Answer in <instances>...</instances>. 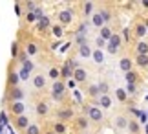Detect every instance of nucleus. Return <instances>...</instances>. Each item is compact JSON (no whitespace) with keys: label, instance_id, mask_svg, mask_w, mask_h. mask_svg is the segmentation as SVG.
<instances>
[{"label":"nucleus","instance_id":"obj_23","mask_svg":"<svg viewBox=\"0 0 148 134\" xmlns=\"http://www.w3.org/2000/svg\"><path fill=\"white\" fill-rule=\"evenodd\" d=\"M135 65L139 68H148V55H137L135 57Z\"/></svg>","mask_w":148,"mask_h":134},{"label":"nucleus","instance_id":"obj_50","mask_svg":"<svg viewBox=\"0 0 148 134\" xmlns=\"http://www.w3.org/2000/svg\"><path fill=\"white\" fill-rule=\"evenodd\" d=\"M82 134H90V132H82Z\"/></svg>","mask_w":148,"mask_h":134},{"label":"nucleus","instance_id":"obj_40","mask_svg":"<svg viewBox=\"0 0 148 134\" xmlns=\"http://www.w3.org/2000/svg\"><path fill=\"white\" fill-rule=\"evenodd\" d=\"M22 68H24V70H27V72H31V70L35 68V66H33V62H31L29 59H27V61H24V62H22Z\"/></svg>","mask_w":148,"mask_h":134},{"label":"nucleus","instance_id":"obj_44","mask_svg":"<svg viewBox=\"0 0 148 134\" xmlns=\"http://www.w3.org/2000/svg\"><path fill=\"white\" fill-rule=\"evenodd\" d=\"M27 20H29V22L37 20V17H35V13H33V11H29V15H27Z\"/></svg>","mask_w":148,"mask_h":134},{"label":"nucleus","instance_id":"obj_28","mask_svg":"<svg viewBox=\"0 0 148 134\" xmlns=\"http://www.w3.org/2000/svg\"><path fill=\"white\" fill-rule=\"evenodd\" d=\"M115 125H117V129H126V125H128V119L124 118V116H117L115 118Z\"/></svg>","mask_w":148,"mask_h":134},{"label":"nucleus","instance_id":"obj_2","mask_svg":"<svg viewBox=\"0 0 148 134\" xmlns=\"http://www.w3.org/2000/svg\"><path fill=\"white\" fill-rule=\"evenodd\" d=\"M86 114H88V119L95 121V123H102V119H104V114H102V110L99 107H88Z\"/></svg>","mask_w":148,"mask_h":134},{"label":"nucleus","instance_id":"obj_18","mask_svg":"<svg viewBox=\"0 0 148 134\" xmlns=\"http://www.w3.org/2000/svg\"><path fill=\"white\" fill-rule=\"evenodd\" d=\"M112 35H113L112 28H108V26H102V28H101V35H99V37H101L102 40H106V42H108V40L112 39Z\"/></svg>","mask_w":148,"mask_h":134},{"label":"nucleus","instance_id":"obj_39","mask_svg":"<svg viewBox=\"0 0 148 134\" xmlns=\"http://www.w3.org/2000/svg\"><path fill=\"white\" fill-rule=\"evenodd\" d=\"M135 92H137V85H126V94L134 96Z\"/></svg>","mask_w":148,"mask_h":134},{"label":"nucleus","instance_id":"obj_17","mask_svg":"<svg viewBox=\"0 0 148 134\" xmlns=\"http://www.w3.org/2000/svg\"><path fill=\"white\" fill-rule=\"evenodd\" d=\"M135 51H137V55H148V42L139 40V42L135 44Z\"/></svg>","mask_w":148,"mask_h":134},{"label":"nucleus","instance_id":"obj_20","mask_svg":"<svg viewBox=\"0 0 148 134\" xmlns=\"http://www.w3.org/2000/svg\"><path fill=\"white\" fill-rule=\"evenodd\" d=\"M92 48H90L88 44H84V46H81V48H79V55L82 57V59H90V57H92Z\"/></svg>","mask_w":148,"mask_h":134},{"label":"nucleus","instance_id":"obj_35","mask_svg":"<svg viewBox=\"0 0 148 134\" xmlns=\"http://www.w3.org/2000/svg\"><path fill=\"white\" fill-rule=\"evenodd\" d=\"M26 134H40V129H38V125H31L26 129Z\"/></svg>","mask_w":148,"mask_h":134},{"label":"nucleus","instance_id":"obj_11","mask_svg":"<svg viewBox=\"0 0 148 134\" xmlns=\"http://www.w3.org/2000/svg\"><path fill=\"white\" fill-rule=\"evenodd\" d=\"M92 26L99 28V30H101L102 26H106V24H104V20H102V17H101V13H99V11H95V13L92 15Z\"/></svg>","mask_w":148,"mask_h":134},{"label":"nucleus","instance_id":"obj_25","mask_svg":"<svg viewBox=\"0 0 148 134\" xmlns=\"http://www.w3.org/2000/svg\"><path fill=\"white\" fill-rule=\"evenodd\" d=\"M88 96H90V97H95V99H99V96H101L99 86H97V85H90V86H88Z\"/></svg>","mask_w":148,"mask_h":134},{"label":"nucleus","instance_id":"obj_48","mask_svg":"<svg viewBox=\"0 0 148 134\" xmlns=\"http://www.w3.org/2000/svg\"><path fill=\"white\" fill-rule=\"evenodd\" d=\"M145 131H146V134H148V125H146V127H145Z\"/></svg>","mask_w":148,"mask_h":134},{"label":"nucleus","instance_id":"obj_9","mask_svg":"<svg viewBox=\"0 0 148 134\" xmlns=\"http://www.w3.org/2000/svg\"><path fill=\"white\" fill-rule=\"evenodd\" d=\"M57 116H59V119H60V123H62V121H68V119L73 118V110L71 108H60L59 112H57Z\"/></svg>","mask_w":148,"mask_h":134},{"label":"nucleus","instance_id":"obj_29","mask_svg":"<svg viewBox=\"0 0 148 134\" xmlns=\"http://www.w3.org/2000/svg\"><path fill=\"white\" fill-rule=\"evenodd\" d=\"M92 59L97 62V65H101V62L104 61V55H102L101 50H93V51H92Z\"/></svg>","mask_w":148,"mask_h":134},{"label":"nucleus","instance_id":"obj_32","mask_svg":"<svg viewBox=\"0 0 148 134\" xmlns=\"http://www.w3.org/2000/svg\"><path fill=\"white\" fill-rule=\"evenodd\" d=\"M97 86H99V92H101V96H108V90H110V85H108L106 81H102V83H99Z\"/></svg>","mask_w":148,"mask_h":134},{"label":"nucleus","instance_id":"obj_19","mask_svg":"<svg viewBox=\"0 0 148 134\" xmlns=\"http://www.w3.org/2000/svg\"><path fill=\"white\" fill-rule=\"evenodd\" d=\"M126 129L130 134H137L141 131V125L137 123V121H134V119H128V125H126Z\"/></svg>","mask_w":148,"mask_h":134},{"label":"nucleus","instance_id":"obj_37","mask_svg":"<svg viewBox=\"0 0 148 134\" xmlns=\"http://www.w3.org/2000/svg\"><path fill=\"white\" fill-rule=\"evenodd\" d=\"M18 77H20V81H27V79H29V72L24 70V68H20L18 70Z\"/></svg>","mask_w":148,"mask_h":134},{"label":"nucleus","instance_id":"obj_6","mask_svg":"<svg viewBox=\"0 0 148 134\" xmlns=\"http://www.w3.org/2000/svg\"><path fill=\"white\" fill-rule=\"evenodd\" d=\"M86 77H88V74H86V70H84V68L73 70V81H75V83H84Z\"/></svg>","mask_w":148,"mask_h":134},{"label":"nucleus","instance_id":"obj_12","mask_svg":"<svg viewBox=\"0 0 148 134\" xmlns=\"http://www.w3.org/2000/svg\"><path fill=\"white\" fill-rule=\"evenodd\" d=\"M66 85L62 81H53V86H51V94H64Z\"/></svg>","mask_w":148,"mask_h":134},{"label":"nucleus","instance_id":"obj_42","mask_svg":"<svg viewBox=\"0 0 148 134\" xmlns=\"http://www.w3.org/2000/svg\"><path fill=\"white\" fill-rule=\"evenodd\" d=\"M95 42H97V50H102V48H106V40H102L101 37H97V40H95Z\"/></svg>","mask_w":148,"mask_h":134},{"label":"nucleus","instance_id":"obj_21","mask_svg":"<svg viewBox=\"0 0 148 134\" xmlns=\"http://www.w3.org/2000/svg\"><path fill=\"white\" fill-rule=\"evenodd\" d=\"M124 79H126V85H137V79H139V75L134 72H128V74H124Z\"/></svg>","mask_w":148,"mask_h":134},{"label":"nucleus","instance_id":"obj_26","mask_svg":"<svg viewBox=\"0 0 148 134\" xmlns=\"http://www.w3.org/2000/svg\"><path fill=\"white\" fill-rule=\"evenodd\" d=\"M60 75H62L64 79H68V77H73V70L70 68V65H68V62H66V65L60 68Z\"/></svg>","mask_w":148,"mask_h":134},{"label":"nucleus","instance_id":"obj_43","mask_svg":"<svg viewBox=\"0 0 148 134\" xmlns=\"http://www.w3.org/2000/svg\"><path fill=\"white\" fill-rule=\"evenodd\" d=\"M51 97H53L55 101H60L62 97H64V94H51Z\"/></svg>","mask_w":148,"mask_h":134},{"label":"nucleus","instance_id":"obj_22","mask_svg":"<svg viewBox=\"0 0 148 134\" xmlns=\"http://www.w3.org/2000/svg\"><path fill=\"white\" fill-rule=\"evenodd\" d=\"M48 110H49V107H48L46 101H38V103H37V114H38V116H46Z\"/></svg>","mask_w":148,"mask_h":134},{"label":"nucleus","instance_id":"obj_30","mask_svg":"<svg viewBox=\"0 0 148 134\" xmlns=\"http://www.w3.org/2000/svg\"><path fill=\"white\" fill-rule=\"evenodd\" d=\"M115 96H117V99L121 101V103H124V101L128 99V94H126V90H124V88H117L115 90Z\"/></svg>","mask_w":148,"mask_h":134},{"label":"nucleus","instance_id":"obj_47","mask_svg":"<svg viewBox=\"0 0 148 134\" xmlns=\"http://www.w3.org/2000/svg\"><path fill=\"white\" fill-rule=\"evenodd\" d=\"M15 11H16V15H22V13H20V6H18V4L15 6Z\"/></svg>","mask_w":148,"mask_h":134},{"label":"nucleus","instance_id":"obj_45","mask_svg":"<svg viewBox=\"0 0 148 134\" xmlns=\"http://www.w3.org/2000/svg\"><path fill=\"white\" fill-rule=\"evenodd\" d=\"M26 8H27V9H31V11H35V2H27V4H26Z\"/></svg>","mask_w":148,"mask_h":134},{"label":"nucleus","instance_id":"obj_38","mask_svg":"<svg viewBox=\"0 0 148 134\" xmlns=\"http://www.w3.org/2000/svg\"><path fill=\"white\" fill-rule=\"evenodd\" d=\"M35 53H37V44L29 42L27 44V55H35Z\"/></svg>","mask_w":148,"mask_h":134},{"label":"nucleus","instance_id":"obj_27","mask_svg":"<svg viewBox=\"0 0 148 134\" xmlns=\"http://www.w3.org/2000/svg\"><path fill=\"white\" fill-rule=\"evenodd\" d=\"M48 28H49V19L44 15V17H40V19H38V30L44 31V30H48Z\"/></svg>","mask_w":148,"mask_h":134},{"label":"nucleus","instance_id":"obj_24","mask_svg":"<svg viewBox=\"0 0 148 134\" xmlns=\"http://www.w3.org/2000/svg\"><path fill=\"white\" fill-rule=\"evenodd\" d=\"M88 125H90V119H88V116L84 118V116H81V118H77V127L81 131H86L88 129Z\"/></svg>","mask_w":148,"mask_h":134},{"label":"nucleus","instance_id":"obj_33","mask_svg":"<svg viewBox=\"0 0 148 134\" xmlns=\"http://www.w3.org/2000/svg\"><path fill=\"white\" fill-rule=\"evenodd\" d=\"M53 132H55V134H64V132H66V125L60 123V121H59V123H55V125H53Z\"/></svg>","mask_w":148,"mask_h":134},{"label":"nucleus","instance_id":"obj_7","mask_svg":"<svg viewBox=\"0 0 148 134\" xmlns=\"http://www.w3.org/2000/svg\"><path fill=\"white\" fill-rule=\"evenodd\" d=\"M24 110H26V107H24V103H22V101L11 103V112H13L16 118H18V116H24Z\"/></svg>","mask_w":148,"mask_h":134},{"label":"nucleus","instance_id":"obj_3","mask_svg":"<svg viewBox=\"0 0 148 134\" xmlns=\"http://www.w3.org/2000/svg\"><path fill=\"white\" fill-rule=\"evenodd\" d=\"M22 97H24V90L20 88V86H13V88H9V99L11 101H22Z\"/></svg>","mask_w":148,"mask_h":134},{"label":"nucleus","instance_id":"obj_10","mask_svg":"<svg viewBox=\"0 0 148 134\" xmlns=\"http://www.w3.org/2000/svg\"><path fill=\"white\" fill-rule=\"evenodd\" d=\"M95 13V4L93 2H84L82 4V15L84 17H92Z\"/></svg>","mask_w":148,"mask_h":134},{"label":"nucleus","instance_id":"obj_1","mask_svg":"<svg viewBox=\"0 0 148 134\" xmlns=\"http://www.w3.org/2000/svg\"><path fill=\"white\" fill-rule=\"evenodd\" d=\"M121 46H123V37L119 33H113L112 39L108 40V44H106V50L110 51V53H117Z\"/></svg>","mask_w":148,"mask_h":134},{"label":"nucleus","instance_id":"obj_15","mask_svg":"<svg viewBox=\"0 0 148 134\" xmlns=\"http://www.w3.org/2000/svg\"><path fill=\"white\" fill-rule=\"evenodd\" d=\"M18 81H20V77H18V72H9V75H8V85L13 88V86H18Z\"/></svg>","mask_w":148,"mask_h":134},{"label":"nucleus","instance_id":"obj_41","mask_svg":"<svg viewBox=\"0 0 148 134\" xmlns=\"http://www.w3.org/2000/svg\"><path fill=\"white\" fill-rule=\"evenodd\" d=\"M77 44H79V48H81V46H84V44H88V42H86V37L77 33Z\"/></svg>","mask_w":148,"mask_h":134},{"label":"nucleus","instance_id":"obj_5","mask_svg":"<svg viewBox=\"0 0 148 134\" xmlns=\"http://www.w3.org/2000/svg\"><path fill=\"white\" fill-rule=\"evenodd\" d=\"M119 68H121V72H124V74L132 72V68H134V61H132V59H128V57H123V59L119 61Z\"/></svg>","mask_w":148,"mask_h":134},{"label":"nucleus","instance_id":"obj_34","mask_svg":"<svg viewBox=\"0 0 148 134\" xmlns=\"http://www.w3.org/2000/svg\"><path fill=\"white\" fill-rule=\"evenodd\" d=\"M49 77L53 79V81H59V77H60V70H59V68H51V70H49Z\"/></svg>","mask_w":148,"mask_h":134},{"label":"nucleus","instance_id":"obj_8","mask_svg":"<svg viewBox=\"0 0 148 134\" xmlns=\"http://www.w3.org/2000/svg\"><path fill=\"white\" fill-rule=\"evenodd\" d=\"M97 107H99L101 110H102V108H110V107H112V97H110V94H108V96H99Z\"/></svg>","mask_w":148,"mask_h":134},{"label":"nucleus","instance_id":"obj_13","mask_svg":"<svg viewBox=\"0 0 148 134\" xmlns=\"http://www.w3.org/2000/svg\"><path fill=\"white\" fill-rule=\"evenodd\" d=\"M33 86H35V88H38V90H42L44 86H46V77H44V75H35V77H33Z\"/></svg>","mask_w":148,"mask_h":134},{"label":"nucleus","instance_id":"obj_4","mask_svg":"<svg viewBox=\"0 0 148 134\" xmlns=\"http://www.w3.org/2000/svg\"><path fill=\"white\" fill-rule=\"evenodd\" d=\"M59 20H60V24L62 26H68L70 22L73 20V13H71V9H62L60 13H59Z\"/></svg>","mask_w":148,"mask_h":134},{"label":"nucleus","instance_id":"obj_36","mask_svg":"<svg viewBox=\"0 0 148 134\" xmlns=\"http://www.w3.org/2000/svg\"><path fill=\"white\" fill-rule=\"evenodd\" d=\"M51 31H53V35H55L57 39H60V37H62V33H64L62 26H53V28H51Z\"/></svg>","mask_w":148,"mask_h":134},{"label":"nucleus","instance_id":"obj_49","mask_svg":"<svg viewBox=\"0 0 148 134\" xmlns=\"http://www.w3.org/2000/svg\"><path fill=\"white\" fill-rule=\"evenodd\" d=\"M46 134H55V132H53V131H49V132H46Z\"/></svg>","mask_w":148,"mask_h":134},{"label":"nucleus","instance_id":"obj_16","mask_svg":"<svg viewBox=\"0 0 148 134\" xmlns=\"http://www.w3.org/2000/svg\"><path fill=\"white\" fill-rule=\"evenodd\" d=\"M146 33H148V26L143 24V22H139V24L135 26V35H137V39H143Z\"/></svg>","mask_w":148,"mask_h":134},{"label":"nucleus","instance_id":"obj_31","mask_svg":"<svg viewBox=\"0 0 148 134\" xmlns=\"http://www.w3.org/2000/svg\"><path fill=\"white\" fill-rule=\"evenodd\" d=\"M99 13H101V17H102V20H104V24H108V22L112 20V11H110V9H101Z\"/></svg>","mask_w":148,"mask_h":134},{"label":"nucleus","instance_id":"obj_51","mask_svg":"<svg viewBox=\"0 0 148 134\" xmlns=\"http://www.w3.org/2000/svg\"><path fill=\"white\" fill-rule=\"evenodd\" d=\"M146 26H148V24H146ZM146 35H148V33H146Z\"/></svg>","mask_w":148,"mask_h":134},{"label":"nucleus","instance_id":"obj_46","mask_svg":"<svg viewBox=\"0 0 148 134\" xmlns=\"http://www.w3.org/2000/svg\"><path fill=\"white\" fill-rule=\"evenodd\" d=\"M18 61H20V62H24V61H27V53H20V57H18Z\"/></svg>","mask_w":148,"mask_h":134},{"label":"nucleus","instance_id":"obj_14","mask_svg":"<svg viewBox=\"0 0 148 134\" xmlns=\"http://www.w3.org/2000/svg\"><path fill=\"white\" fill-rule=\"evenodd\" d=\"M15 125L18 127V129H27V127H29V119H27V116H18V118L15 119Z\"/></svg>","mask_w":148,"mask_h":134}]
</instances>
